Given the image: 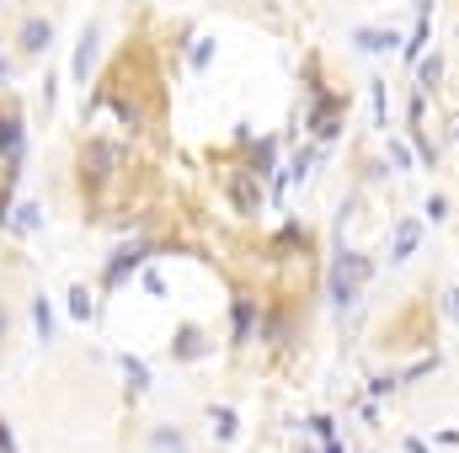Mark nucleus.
<instances>
[{
	"label": "nucleus",
	"instance_id": "obj_1",
	"mask_svg": "<svg viewBox=\"0 0 459 453\" xmlns=\"http://www.w3.org/2000/svg\"><path fill=\"white\" fill-rule=\"evenodd\" d=\"M49 37H54V27L43 22V16H32V22L22 27V48H27V54H43V48H49Z\"/></svg>",
	"mask_w": 459,
	"mask_h": 453
},
{
	"label": "nucleus",
	"instance_id": "obj_2",
	"mask_svg": "<svg viewBox=\"0 0 459 453\" xmlns=\"http://www.w3.org/2000/svg\"><path fill=\"white\" fill-rule=\"evenodd\" d=\"M91 54H97V32L85 27V32H81V48H75V80H85V75H91Z\"/></svg>",
	"mask_w": 459,
	"mask_h": 453
},
{
	"label": "nucleus",
	"instance_id": "obj_3",
	"mask_svg": "<svg viewBox=\"0 0 459 453\" xmlns=\"http://www.w3.org/2000/svg\"><path fill=\"white\" fill-rule=\"evenodd\" d=\"M411 250H417V224H400L395 229V262H406Z\"/></svg>",
	"mask_w": 459,
	"mask_h": 453
},
{
	"label": "nucleus",
	"instance_id": "obj_4",
	"mask_svg": "<svg viewBox=\"0 0 459 453\" xmlns=\"http://www.w3.org/2000/svg\"><path fill=\"white\" fill-rule=\"evenodd\" d=\"M22 144V123H0V155H16Z\"/></svg>",
	"mask_w": 459,
	"mask_h": 453
},
{
	"label": "nucleus",
	"instance_id": "obj_5",
	"mask_svg": "<svg viewBox=\"0 0 459 453\" xmlns=\"http://www.w3.org/2000/svg\"><path fill=\"white\" fill-rule=\"evenodd\" d=\"M32 320H37V336L49 342V336H54V315H49V304H43V298L32 304Z\"/></svg>",
	"mask_w": 459,
	"mask_h": 453
},
{
	"label": "nucleus",
	"instance_id": "obj_6",
	"mask_svg": "<svg viewBox=\"0 0 459 453\" xmlns=\"http://www.w3.org/2000/svg\"><path fill=\"white\" fill-rule=\"evenodd\" d=\"M70 315H75V320H85V315H91V298H85V288H75V294H70Z\"/></svg>",
	"mask_w": 459,
	"mask_h": 453
},
{
	"label": "nucleus",
	"instance_id": "obj_7",
	"mask_svg": "<svg viewBox=\"0 0 459 453\" xmlns=\"http://www.w3.org/2000/svg\"><path fill=\"white\" fill-rule=\"evenodd\" d=\"M358 43L369 48V54H374V48H390V43H395V37H390V32H358Z\"/></svg>",
	"mask_w": 459,
	"mask_h": 453
},
{
	"label": "nucleus",
	"instance_id": "obj_8",
	"mask_svg": "<svg viewBox=\"0 0 459 453\" xmlns=\"http://www.w3.org/2000/svg\"><path fill=\"white\" fill-rule=\"evenodd\" d=\"M11 224H16V229H37V208H32V203H27V208H16V219H11Z\"/></svg>",
	"mask_w": 459,
	"mask_h": 453
},
{
	"label": "nucleus",
	"instance_id": "obj_9",
	"mask_svg": "<svg viewBox=\"0 0 459 453\" xmlns=\"http://www.w3.org/2000/svg\"><path fill=\"white\" fill-rule=\"evenodd\" d=\"M214 432H219V437H230V432H235V416H230V411H214Z\"/></svg>",
	"mask_w": 459,
	"mask_h": 453
},
{
	"label": "nucleus",
	"instance_id": "obj_10",
	"mask_svg": "<svg viewBox=\"0 0 459 453\" xmlns=\"http://www.w3.org/2000/svg\"><path fill=\"white\" fill-rule=\"evenodd\" d=\"M246 325H251V304H241V310H235V336H246Z\"/></svg>",
	"mask_w": 459,
	"mask_h": 453
},
{
	"label": "nucleus",
	"instance_id": "obj_11",
	"mask_svg": "<svg viewBox=\"0 0 459 453\" xmlns=\"http://www.w3.org/2000/svg\"><path fill=\"white\" fill-rule=\"evenodd\" d=\"M0 453H16V448H11V432H6V427H0Z\"/></svg>",
	"mask_w": 459,
	"mask_h": 453
}]
</instances>
